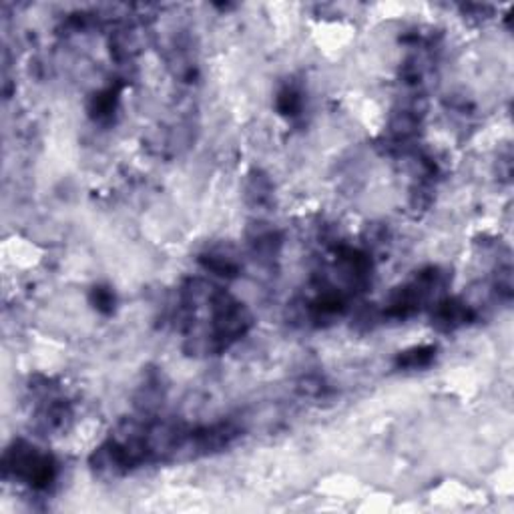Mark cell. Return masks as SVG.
Wrapping results in <instances>:
<instances>
[{
	"mask_svg": "<svg viewBox=\"0 0 514 514\" xmlns=\"http://www.w3.org/2000/svg\"><path fill=\"white\" fill-rule=\"evenodd\" d=\"M4 468L12 472L34 488H46L55 478V462L51 456L36 452V448L19 442L4 456Z\"/></svg>",
	"mask_w": 514,
	"mask_h": 514,
	"instance_id": "1",
	"label": "cell"
},
{
	"mask_svg": "<svg viewBox=\"0 0 514 514\" xmlns=\"http://www.w3.org/2000/svg\"><path fill=\"white\" fill-rule=\"evenodd\" d=\"M472 317L471 307L456 299H446L442 304H438L436 312H434V324L440 329H454L466 324Z\"/></svg>",
	"mask_w": 514,
	"mask_h": 514,
	"instance_id": "2",
	"label": "cell"
},
{
	"mask_svg": "<svg viewBox=\"0 0 514 514\" xmlns=\"http://www.w3.org/2000/svg\"><path fill=\"white\" fill-rule=\"evenodd\" d=\"M247 201L255 205V207H265L272 203L274 199V187L269 183V179L262 173H255L250 179V185H247Z\"/></svg>",
	"mask_w": 514,
	"mask_h": 514,
	"instance_id": "3",
	"label": "cell"
},
{
	"mask_svg": "<svg viewBox=\"0 0 514 514\" xmlns=\"http://www.w3.org/2000/svg\"><path fill=\"white\" fill-rule=\"evenodd\" d=\"M432 360H434V348H432V346H422V348H414V350H408L404 351V354H400L396 364H398L400 368L416 370V368H426Z\"/></svg>",
	"mask_w": 514,
	"mask_h": 514,
	"instance_id": "4",
	"label": "cell"
},
{
	"mask_svg": "<svg viewBox=\"0 0 514 514\" xmlns=\"http://www.w3.org/2000/svg\"><path fill=\"white\" fill-rule=\"evenodd\" d=\"M201 263L205 265V269L213 272L221 277H233L237 275V263L233 262L227 255H217V253H209L205 257H201Z\"/></svg>",
	"mask_w": 514,
	"mask_h": 514,
	"instance_id": "5",
	"label": "cell"
},
{
	"mask_svg": "<svg viewBox=\"0 0 514 514\" xmlns=\"http://www.w3.org/2000/svg\"><path fill=\"white\" fill-rule=\"evenodd\" d=\"M117 107V88H107L99 93L95 99H93V107H91V113L93 117L97 119H107L113 115V110Z\"/></svg>",
	"mask_w": 514,
	"mask_h": 514,
	"instance_id": "6",
	"label": "cell"
},
{
	"mask_svg": "<svg viewBox=\"0 0 514 514\" xmlns=\"http://www.w3.org/2000/svg\"><path fill=\"white\" fill-rule=\"evenodd\" d=\"M277 107L284 115H297L299 109H302V97L299 93H296L294 88H285L284 93L279 95V101H277Z\"/></svg>",
	"mask_w": 514,
	"mask_h": 514,
	"instance_id": "7",
	"label": "cell"
},
{
	"mask_svg": "<svg viewBox=\"0 0 514 514\" xmlns=\"http://www.w3.org/2000/svg\"><path fill=\"white\" fill-rule=\"evenodd\" d=\"M93 299H95V306L99 307L101 312H105V314H109L110 309H113V304H115L113 294H110L109 289H105V287H95Z\"/></svg>",
	"mask_w": 514,
	"mask_h": 514,
	"instance_id": "8",
	"label": "cell"
}]
</instances>
